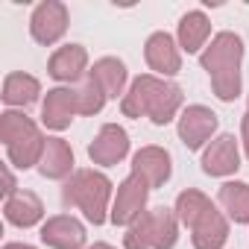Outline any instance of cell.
Segmentation results:
<instances>
[{"label": "cell", "mask_w": 249, "mask_h": 249, "mask_svg": "<svg viewBox=\"0 0 249 249\" xmlns=\"http://www.w3.org/2000/svg\"><path fill=\"white\" fill-rule=\"evenodd\" d=\"M85 71H88V50L82 44H65L47 62V73L59 82L85 79Z\"/></svg>", "instance_id": "cell-15"}, {"label": "cell", "mask_w": 249, "mask_h": 249, "mask_svg": "<svg viewBox=\"0 0 249 249\" xmlns=\"http://www.w3.org/2000/svg\"><path fill=\"white\" fill-rule=\"evenodd\" d=\"M79 114L76 108V91L73 88H50L41 103V123L53 132H62L71 126V120Z\"/></svg>", "instance_id": "cell-12"}, {"label": "cell", "mask_w": 249, "mask_h": 249, "mask_svg": "<svg viewBox=\"0 0 249 249\" xmlns=\"http://www.w3.org/2000/svg\"><path fill=\"white\" fill-rule=\"evenodd\" d=\"M76 91V108H79V114H97V111H103V106H106V91H103V85L88 73L82 82H79V88H73Z\"/></svg>", "instance_id": "cell-24"}, {"label": "cell", "mask_w": 249, "mask_h": 249, "mask_svg": "<svg viewBox=\"0 0 249 249\" xmlns=\"http://www.w3.org/2000/svg\"><path fill=\"white\" fill-rule=\"evenodd\" d=\"M176 240H179V217L164 205L144 211L132 226H126V234H123L126 249H173Z\"/></svg>", "instance_id": "cell-5"}, {"label": "cell", "mask_w": 249, "mask_h": 249, "mask_svg": "<svg viewBox=\"0 0 249 249\" xmlns=\"http://www.w3.org/2000/svg\"><path fill=\"white\" fill-rule=\"evenodd\" d=\"M38 173L44 179H71L73 170V150L68 141L62 138H47L44 144V156L38 161Z\"/></svg>", "instance_id": "cell-18"}, {"label": "cell", "mask_w": 249, "mask_h": 249, "mask_svg": "<svg viewBox=\"0 0 249 249\" xmlns=\"http://www.w3.org/2000/svg\"><path fill=\"white\" fill-rule=\"evenodd\" d=\"M108 199H111V182L108 176L97 170H76L71 179L62 185V205L65 208H79L88 223L103 226L108 220Z\"/></svg>", "instance_id": "cell-4"}, {"label": "cell", "mask_w": 249, "mask_h": 249, "mask_svg": "<svg viewBox=\"0 0 249 249\" xmlns=\"http://www.w3.org/2000/svg\"><path fill=\"white\" fill-rule=\"evenodd\" d=\"M85 249H114L111 243H94V246H85Z\"/></svg>", "instance_id": "cell-28"}, {"label": "cell", "mask_w": 249, "mask_h": 249, "mask_svg": "<svg viewBox=\"0 0 249 249\" xmlns=\"http://www.w3.org/2000/svg\"><path fill=\"white\" fill-rule=\"evenodd\" d=\"M38 94H41V82L36 79V76H30V73H9L6 79H3V103L6 106H15V108H27V106H33L36 100H38Z\"/></svg>", "instance_id": "cell-21"}, {"label": "cell", "mask_w": 249, "mask_h": 249, "mask_svg": "<svg viewBox=\"0 0 249 249\" xmlns=\"http://www.w3.org/2000/svg\"><path fill=\"white\" fill-rule=\"evenodd\" d=\"M191 240L196 249H223L229 240V220L211 205L191 229Z\"/></svg>", "instance_id": "cell-16"}, {"label": "cell", "mask_w": 249, "mask_h": 249, "mask_svg": "<svg viewBox=\"0 0 249 249\" xmlns=\"http://www.w3.org/2000/svg\"><path fill=\"white\" fill-rule=\"evenodd\" d=\"M240 62H243V38L229 30L217 33L211 38V44L199 53V65L208 73L211 88L223 103H231L240 94V85H243Z\"/></svg>", "instance_id": "cell-2"}, {"label": "cell", "mask_w": 249, "mask_h": 249, "mask_svg": "<svg viewBox=\"0 0 249 249\" xmlns=\"http://www.w3.org/2000/svg\"><path fill=\"white\" fill-rule=\"evenodd\" d=\"M88 73L103 85L106 97H114V100L120 97V100H123V94H126V79H129V73H126V65H123L120 59H114V56L97 59L94 68H91Z\"/></svg>", "instance_id": "cell-20"}, {"label": "cell", "mask_w": 249, "mask_h": 249, "mask_svg": "<svg viewBox=\"0 0 249 249\" xmlns=\"http://www.w3.org/2000/svg\"><path fill=\"white\" fill-rule=\"evenodd\" d=\"M132 173L141 176L150 191L153 188H161L170 173H173V164H170V153L161 150V147H141L135 156H132Z\"/></svg>", "instance_id": "cell-14"}, {"label": "cell", "mask_w": 249, "mask_h": 249, "mask_svg": "<svg viewBox=\"0 0 249 249\" xmlns=\"http://www.w3.org/2000/svg\"><path fill=\"white\" fill-rule=\"evenodd\" d=\"M0 141L6 147L9 164L18 170L38 167V161L44 156V144H47V138L36 126V120L15 108L0 114Z\"/></svg>", "instance_id": "cell-3"}, {"label": "cell", "mask_w": 249, "mask_h": 249, "mask_svg": "<svg viewBox=\"0 0 249 249\" xmlns=\"http://www.w3.org/2000/svg\"><path fill=\"white\" fill-rule=\"evenodd\" d=\"M129 153V132L117 126V123H106V126L97 132V138L88 144V159L100 167H111L120 164Z\"/></svg>", "instance_id": "cell-9"}, {"label": "cell", "mask_w": 249, "mask_h": 249, "mask_svg": "<svg viewBox=\"0 0 249 249\" xmlns=\"http://www.w3.org/2000/svg\"><path fill=\"white\" fill-rule=\"evenodd\" d=\"M176 132H179V141L188 150H202L211 141V135L217 132V114L205 106H188L179 114Z\"/></svg>", "instance_id": "cell-8"}, {"label": "cell", "mask_w": 249, "mask_h": 249, "mask_svg": "<svg viewBox=\"0 0 249 249\" xmlns=\"http://www.w3.org/2000/svg\"><path fill=\"white\" fill-rule=\"evenodd\" d=\"M144 59H147L150 71H156L159 76H176L182 71L179 41L170 33H153L144 44Z\"/></svg>", "instance_id": "cell-10"}, {"label": "cell", "mask_w": 249, "mask_h": 249, "mask_svg": "<svg viewBox=\"0 0 249 249\" xmlns=\"http://www.w3.org/2000/svg\"><path fill=\"white\" fill-rule=\"evenodd\" d=\"M217 202L234 223H249V185L246 182H226L217 194Z\"/></svg>", "instance_id": "cell-22"}, {"label": "cell", "mask_w": 249, "mask_h": 249, "mask_svg": "<svg viewBox=\"0 0 249 249\" xmlns=\"http://www.w3.org/2000/svg\"><path fill=\"white\" fill-rule=\"evenodd\" d=\"M68 24H71V15H68V6L62 0H44L30 15V36L38 44L50 47L68 33Z\"/></svg>", "instance_id": "cell-7"}, {"label": "cell", "mask_w": 249, "mask_h": 249, "mask_svg": "<svg viewBox=\"0 0 249 249\" xmlns=\"http://www.w3.org/2000/svg\"><path fill=\"white\" fill-rule=\"evenodd\" d=\"M182 103L185 97L176 82H167L156 73H144L123 94L120 111L126 117H150L156 126H164V123H170L179 114Z\"/></svg>", "instance_id": "cell-1"}, {"label": "cell", "mask_w": 249, "mask_h": 249, "mask_svg": "<svg viewBox=\"0 0 249 249\" xmlns=\"http://www.w3.org/2000/svg\"><path fill=\"white\" fill-rule=\"evenodd\" d=\"M240 167V150L234 135H217L202 153V170L208 176H231Z\"/></svg>", "instance_id": "cell-13"}, {"label": "cell", "mask_w": 249, "mask_h": 249, "mask_svg": "<svg viewBox=\"0 0 249 249\" xmlns=\"http://www.w3.org/2000/svg\"><path fill=\"white\" fill-rule=\"evenodd\" d=\"M3 214H6V220H9L12 226L30 229V226H36V223H41L44 205H41V199H38L33 191H18L15 196H9V199L3 202Z\"/></svg>", "instance_id": "cell-19"}, {"label": "cell", "mask_w": 249, "mask_h": 249, "mask_svg": "<svg viewBox=\"0 0 249 249\" xmlns=\"http://www.w3.org/2000/svg\"><path fill=\"white\" fill-rule=\"evenodd\" d=\"M0 173H3V196L9 199V196H15V194H18V185H15V176H12V170H9V164H3V167H0Z\"/></svg>", "instance_id": "cell-25"}, {"label": "cell", "mask_w": 249, "mask_h": 249, "mask_svg": "<svg viewBox=\"0 0 249 249\" xmlns=\"http://www.w3.org/2000/svg\"><path fill=\"white\" fill-rule=\"evenodd\" d=\"M208 38H211V21L205 12L194 9V12H185L179 18V30H176V41H179V50L185 53H199L202 47H208Z\"/></svg>", "instance_id": "cell-17"}, {"label": "cell", "mask_w": 249, "mask_h": 249, "mask_svg": "<svg viewBox=\"0 0 249 249\" xmlns=\"http://www.w3.org/2000/svg\"><path fill=\"white\" fill-rule=\"evenodd\" d=\"M3 249H36V246H30V243H6Z\"/></svg>", "instance_id": "cell-27"}, {"label": "cell", "mask_w": 249, "mask_h": 249, "mask_svg": "<svg viewBox=\"0 0 249 249\" xmlns=\"http://www.w3.org/2000/svg\"><path fill=\"white\" fill-rule=\"evenodd\" d=\"M147 196H150V185H147L141 176L129 173L126 179L117 185V196H114V202H111L108 220H111L114 226H132V223L147 211Z\"/></svg>", "instance_id": "cell-6"}, {"label": "cell", "mask_w": 249, "mask_h": 249, "mask_svg": "<svg viewBox=\"0 0 249 249\" xmlns=\"http://www.w3.org/2000/svg\"><path fill=\"white\" fill-rule=\"evenodd\" d=\"M214 202L202 194V191H196V188H188V191H182L179 196H176V217H179V223L182 226H188V229H194L196 226V220L211 208Z\"/></svg>", "instance_id": "cell-23"}, {"label": "cell", "mask_w": 249, "mask_h": 249, "mask_svg": "<svg viewBox=\"0 0 249 249\" xmlns=\"http://www.w3.org/2000/svg\"><path fill=\"white\" fill-rule=\"evenodd\" d=\"M240 141H243V153H246V159H249V111H246L243 120H240Z\"/></svg>", "instance_id": "cell-26"}, {"label": "cell", "mask_w": 249, "mask_h": 249, "mask_svg": "<svg viewBox=\"0 0 249 249\" xmlns=\"http://www.w3.org/2000/svg\"><path fill=\"white\" fill-rule=\"evenodd\" d=\"M85 226L71 214H56L41 226V243L50 249H85Z\"/></svg>", "instance_id": "cell-11"}]
</instances>
